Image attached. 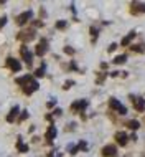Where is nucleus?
Wrapping results in <instances>:
<instances>
[{"label": "nucleus", "mask_w": 145, "mask_h": 157, "mask_svg": "<svg viewBox=\"0 0 145 157\" xmlns=\"http://www.w3.org/2000/svg\"><path fill=\"white\" fill-rule=\"evenodd\" d=\"M17 83L22 84V90H23L25 94H32L33 91H36L38 88H40L38 81L32 75H23V76H20V78H17Z\"/></svg>", "instance_id": "f257e3e1"}, {"label": "nucleus", "mask_w": 145, "mask_h": 157, "mask_svg": "<svg viewBox=\"0 0 145 157\" xmlns=\"http://www.w3.org/2000/svg\"><path fill=\"white\" fill-rule=\"evenodd\" d=\"M109 106H110L112 109H116V111H117L119 114H127V109H125V106L119 103V101L116 99V98H110V101H109Z\"/></svg>", "instance_id": "f03ea898"}, {"label": "nucleus", "mask_w": 145, "mask_h": 157, "mask_svg": "<svg viewBox=\"0 0 145 157\" xmlns=\"http://www.w3.org/2000/svg\"><path fill=\"white\" fill-rule=\"evenodd\" d=\"M20 53H22L25 63H27L28 66H32V63H33V55H32V52H30L27 46H22V48H20Z\"/></svg>", "instance_id": "7ed1b4c3"}, {"label": "nucleus", "mask_w": 145, "mask_h": 157, "mask_svg": "<svg viewBox=\"0 0 145 157\" xmlns=\"http://www.w3.org/2000/svg\"><path fill=\"white\" fill-rule=\"evenodd\" d=\"M86 108H87V101H86V99L76 101V103H72V104H71V109H72L74 113H81V111H84Z\"/></svg>", "instance_id": "20e7f679"}, {"label": "nucleus", "mask_w": 145, "mask_h": 157, "mask_svg": "<svg viewBox=\"0 0 145 157\" xmlns=\"http://www.w3.org/2000/svg\"><path fill=\"white\" fill-rule=\"evenodd\" d=\"M46 52H48V41H46L45 38H43V40H41L40 43L36 45V50H35V53L38 55V56H43V55H45Z\"/></svg>", "instance_id": "39448f33"}, {"label": "nucleus", "mask_w": 145, "mask_h": 157, "mask_svg": "<svg viewBox=\"0 0 145 157\" xmlns=\"http://www.w3.org/2000/svg\"><path fill=\"white\" fill-rule=\"evenodd\" d=\"M32 17H33V12H32V10H27V12H23L22 15L17 17V23H18V25H23V23H27L28 20L32 18Z\"/></svg>", "instance_id": "423d86ee"}, {"label": "nucleus", "mask_w": 145, "mask_h": 157, "mask_svg": "<svg viewBox=\"0 0 145 157\" xmlns=\"http://www.w3.org/2000/svg\"><path fill=\"white\" fill-rule=\"evenodd\" d=\"M132 103H134V108L137 109L139 113H143V109H145V99H142V98H134V96H132Z\"/></svg>", "instance_id": "0eeeda50"}, {"label": "nucleus", "mask_w": 145, "mask_h": 157, "mask_svg": "<svg viewBox=\"0 0 145 157\" xmlns=\"http://www.w3.org/2000/svg\"><path fill=\"white\" fill-rule=\"evenodd\" d=\"M102 155H104V157H116L117 155L116 146H106V147H102Z\"/></svg>", "instance_id": "6e6552de"}, {"label": "nucleus", "mask_w": 145, "mask_h": 157, "mask_svg": "<svg viewBox=\"0 0 145 157\" xmlns=\"http://www.w3.org/2000/svg\"><path fill=\"white\" fill-rule=\"evenodd\" d=\"M7 65L10 66V70H13L15 73L22 70V63H20L18 60H15V58H8V60H7Z\"/></svg>", "instance_id": "1a4fd4ad"}, {"label": "nucleus", "mask_w": 145, "mask_h": 157, "mask_svg": "<svg viewBox=\"0 0 145 157\" xmlns=\"http://www.w3.org/2000/svg\"><path fill=\"white\" fill-rule=\"evenodd\" d=\"M33 36H35V32L33 30H27V32H22L18 35L20 40H23V41H30V40H33Z\"/></svg>", "instance_id": "9d476101"}, {"label": "nucleus", "mask_w": 145, "mask_h": 157, "mask_svg": "<svg viewBox=\"0 0 145 157\" xmlns=\"http://www.w3.org/2000/svg\"><path fill=\"white\" fill-rule=\"evenodd\" d=\"M132 12H134V13H143V12H145V3L134 2V3H132Z\"/></svg>", "instance_id": "9b49d317"}, {"label": "nucleus", "mask_w": 145, "mask_h": 157, "mask_svg": "<svg viewBox=\"0 0 145 157\" xmlns=\"http://www.w3.org/2000/svg\"><path fill=\"white\" fill-rule=\"evenodd\" d=\"M127 134L125 132H117L116 134V141H117V144H121V146H125L127 144Z\"/></svg>", "instance_id": "f8f14e48"}, {"label": "nucleus", "mask_w": 145, "mask_h": 157, "mask_svg": "<svg viewBox=\"0 0 145 157\" xmlns=\"http://www.w3.org/2000/svg\"><path fill=\"white\" fill-rule=\"evenodd\" d=\"M18 111H20V108H18V106H13V108L10 109V113L7 114V121H8V122H12V121H13V119H15V116L18 114Z\"/></svg>", "instance_id": "ddd939ff"}, {"label": "nucleus", "mask_w": 145, "mask_h": 157, "mask_svg": "<svg viewBox=\"0 0 145 157\" xmlns=\"http://www.w3.org/2000/svg\"><path fill=\"white\" fill-rule=\"evenodd\" d=\"M56 134H58L56 127H54V126H50V129L46 131V139H48V141H53V139L56 137Z\"/></svg>", "instance_id": "4468645a"}, {"label": "nucleus", "mask_w": 145, "mask_h": 157, "mask_svg": "<svg viewBox=\"0 0 145 157\" xmlns=\"http://www.w3.org/2000/svg\"><path fill=\"white\" fill-rule=\"evenodd\" d=\"M134 36H135V32H130L129 35H127V36H125V38H124V40L121 41V45H122V46H127V45H129L132 40H134Z\"/></svg>", "instance_id": "2eb2a0df"}, {"label": "nucleus", "mask_w": 145, "mask_h": 157, "mask_svg": "<svg viewBox=\"0 0 145 157\" xmlns=\"http://www.w3.org/2000/svg\"><path fill=\"white\" fill-rule=\"evenodd\" d=\"M125 61H127V55H119V56H116V60H114L116 65H122Z\"/></svg>", "instance_id": "dca6fc26"}, {"label": "nucleus", "mask_w": 145, "mask_h": 157, "mask_svg": "<svg viewBox=\"0 0 145 157\" xmlns=\"http://www.w3.org/2000/svg\"><path fill=\"white\" fill-rule=\"evenodd\" d=\"M17 147H18L20 152H27V151H28V146H27V144H23L20 137H18V144H17Z\"/></svg>", "instance_id": "f3484780"}, {"label": "nucleus", "mask_w": 145, "mask_h": 157, "mask_svg": "<svg viewBox=\"0 0 145 157\" xmlns=\"http://www.w3.org/2000/svg\"><path fill=\"white\" fill-rule=\"evenodd\" d=\"M45 70H46V65L43 63V65H41V66L35 71V76H38V78H40V76H43V75H45Z\"/></svg>", "instance_id": "a211bd4d"}, {"label": "nucleus", "mask_w": 145, "mask_h": 157, "mask_svg": "<svg viewBox=\"0 0 145 157\" xmlns=\"http://www.w3.org/2000/svg\"><path fill=\"white\" fill-rule=\"evenodd\" d=\"M127 126H129L130 127V129H139V127H140V122L139 121H134V119H132V121H129V122H127Z\"/></svg>", "instance_id": "6ab92c4d"}, {"label": "nucleus", "mask_w": 145, "mask_h": 157, "mask_svg": "<svg viewBox=\"0 0 145 157\" xmlns=\"http://www.w3.org/2000/svg\"><path fill=\"white\" fill-rule=\"evenodd\" d=\"M68 151H69L71 154H76L79 149H78V146H74V144H69V146H68Z\"/></svg>", "instance_id": "aec40b11"}, {"label": "nucleus", "mask_w": 145, "mask_h": 157, "mask_svg": "<svg viewBox=\"0 0 145 157\" xmlns=\"http://www.w3.org/2000/svg\"><path fill=\"white\" fill-rule=\"evenodd\" d=\"M66 25H68V23L65 22V20H61V22L56 23V28H59V30H61V28H66Z\"/></svg>", "instance_id": "412c9836"}, {"label": "nucleus", "mask_w": 145, "mask_h": 157, "mask_svg": "<svg viewBox=\"0 0 145 157\" xmlns=\"http://www.w3.org/2000/svg\"><path fill=\"white\" fill-rule=\"evenodd\" d=\"M78 149L86 151V149H87V144H86V142H79V144H78Z\"/></svg>", "instance_id": "4be33fe9"}, {"label": "nucleus", "mask_w": 145, "mask_h": 157, "mask_svg": "<svg viewBox=\"0 0 145 157\" xmlns=\"http://www.w3.org/2000/svg\"><path fill=\"white\" fill-rule=\"evenodd\" d=\"M132 50H135V52H143V48H142V45H132Z\"/></svg>", "instance_id": "5701e85b"}, {"label": "nucleus", "mask_w": 145, "mask_h": 157, "mask_svg": "<svg viewBox=\"0 0 145 157\" xmlns=\"http://www.w3.org/2000/svg\"><path fill=\"white\" fill-rule=\"evenodd\" d=\"M28 117V111H23L22 114H20V121H23V119H27Z\"/></svg>", "instance_id": "b1692460"}, {"label": "nucleus", "mask_w": 145, "mask_h": 157, "mask_svg": "<svg viewBox=\"0 0 145 157\" xmlns=\"http://www.w3.org/2000/svg\"><path fill=\"white\" fill-rule=\"evenodd\" d=\"M5 23H7V17H0V28H2Z\"/></svg>", "instance_id": "393cba45"}, {"label": "nucleus", "mask_w": 145, "mask_h": 157, "mask_svg": "<svg viewBox=\"0 0 145 157\" xmlns=\"http://www.w3.org/2000/svg\"><path fill=\"white\" fill-rule=\"evenodd\" d=\"M65 53H68V55H72V53H74V50L69 48V46H66V48H65Z\"/></svg>", "instance_id": "a878e982"}, {"label": "nucleus", "mask_w": 145, "mask_h": 157, "mask_svg": "<svg viewBox=\"0 0 145 157\" xmlns=\"http://www.w3.org/2000/svg\"><path fill=\"white\" fill-rule=\"evenodd\" d=\"M54 104H56V99H51V101H48V108H53Z\"/></svg>", "instance_id": "bb28decb"}, {"label": "nucleus", "mask_w": 145, "mask_h": 157, "mask_svg": "<svg viewBox=\"0 0 145 157\" xmlns=\"http://www.w3.org/2000/svg\"><path fill=\"white\" fill-rule=\"evenodd\" d=\"M71 84H74V81H68V83L65 84V90H68V88H71Z\"/></svg>", "instance_id": "cd10ccee"}, {"label": "nucleus", "mask_w": 145, "mask_h": 157, "mask_svg": "<svg viewBox=\"0 0 145 157\" xmlns=\"http://www.w3.org/2000/svg\"><path fill=\"white\" fill-rule=\"evenodd\" d=\"M116 48H117V45H116V43H112V45L109 46V52H114V50H116Z\"/></svg>", "instance_id": "c85d7f7f"}, {"label": "nucleus", "mask_w": 145, "mask_h": 157, "mask_svg": "<svg viewBox=\"0 0 145 157\" xmlns=\"http://www.w3.org/2000/svg\"><path fill=\"white\" fill-rule=\"evenodd\" d=\"M63 111H61V109H54V114H56V116H59V114H61Z\"/></svg>", "instance_id": "c756f323"}, {"label": "nucleus", "mask_w": 145, "mask_h": 157, "mask_svg": "<svg viewBox=\"0 0 145 157\" xmlns=\"http://www.w3.org/2000/svg\"><path fill=\"white\" fill-rule=\"evenodd\" d=\"M50 157H61V154H51Z\"/></svg>", "instance_id": "7c9ffc66"}]
</instances>
